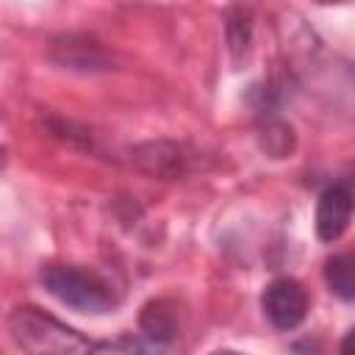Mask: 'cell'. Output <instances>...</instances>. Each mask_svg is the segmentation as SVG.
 <instances>
[{
  "label": "cell",
  "instance_id": "cell-5",
  "mask_svg": "<svg viewBox=\"0 0 355 355\" xmlns=\"http://www.w3.org/2000/svg\"><path fill=\"white\" fill-rule=\"evenodd\" d=\"M324 283L338 300L352 302L355 300V255L352 252L330 255L324 261Z\"/></svg>",
  "mask_w": 355,
  "mask_h": 355
},
{
  "label": "cell",
  "instance_id": "cell-3",
  "mask_svg": "<svg viewBox=\"0 0 355 355\" xmlns=\"http://www.w3.org/2000/svg\"><path fill=\"white\" fill-rule=\"evenodd\" d=\"M261 308L277 330H294L308 316V294L294 277H275L261 294Z\"/></svg>",
  "mask_w": 355,
  "mask_h": 355
},
{
  "label": "cell",
  "instance_id": "cell-8",
  "mask_svg": "<svg viewBox=\"0 0 355 355\" xmlns=\"http://www.w3.org/2000/svg\"><path fill=\"white\" fill-rule=\"evenodd\" d=\"M316 3H341V0H316Z\"/></svg>",
  "mask_w": 355,
  "mask_h": 355
},
{
  "label": "cell",
  "instance_id": "cell-6",
  "mask_svg": "<svg viewBox=\"0 0 355 355\" xmlns=\"http://www.w3.org/2000/svg\"><path fill=\"white\" fill-rule=\"evenodd\" d=\"M141 330L155 344H161L178 333V313L172 311V305L166 300H153L141 311Z\"/></svg>",
  "mask_w": 355,
  "mask_h": 355
},
{
  "label": "cell",
  "instance_id": "cell-2",
  "mask_svg": "<svg viewBox=\"0 0 355 355\" xmlns=\"http://www.w3.org/2000/svg\"><path fill=\"white\" fill-rule=\"evenodd\" d=\"M14 341L28 352H86L94 349L78 330L67 327L55 316L44 313L36 305H22L8 319Z\"/></svg>",
  "mask_w": 355,
  "mask_h": 355
},
{
  "label": "cell",
  "instance_id": "cell-4",
  "mask_svg": "<svg viewBox=\"0 0 355 355\" xmlns=\"http://www.w3.org/2000/svg\"><path fill=\"white\" fill-rule=\"evenodd\" d=\"M355 214V194L349 186L336 183L330 189L322 191L319 202H316V236L322 241H336L344 236V230L349 227Z\"/></svg>",
  "mask_w": 355,
  "mask_h": 355
},
{
  "label": "cell",
  "instance_id": "cell-7",
  "mask_svg": "<svg viewBox=\"0 0 355 355\" xmlns=\"http://www.w3.org/2000/svg\"><path fill=\"white\" fill-rule=\"evenodd\" d=\"M341 352H344V355H355V327L344 336V341H341Z\"/></svg>",
  "mask_w": 355,
  "mask_h": 355
},
{
  "label": "cell",
  "instance_id": "cell-1",
  "mask_svg": "<svg viewBox=\"0 0 355 355\" xmlns=\"http://www.w3.org/2000/svg\"><path fill=\"white\" fill-rule=\"evenodd\" d=\"M42 283L58 302L80 313H105L116 305V294L108 286V280L80 266L50 263L42 269Z\"/></svg>",
  "mask_w": 355,
  "mask_h": 355
}]
</instances>
